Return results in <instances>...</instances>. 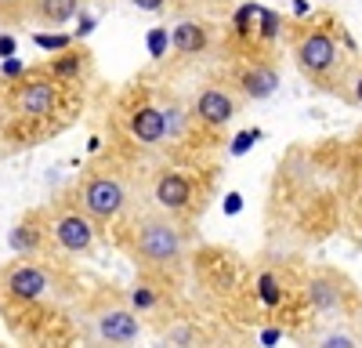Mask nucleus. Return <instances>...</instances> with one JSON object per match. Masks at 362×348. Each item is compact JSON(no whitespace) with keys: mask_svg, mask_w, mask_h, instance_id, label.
Segmentation results:
<instances>
[{"mask_svg":"<svg viewBox=\"0 0 362 348\" xmlns=\"http://www.w3.org/2000/svg\"><path fill=\"white\" fill-rule=\"evenodd\" d=\"M134 257L153 272H177L185 265V236L167 211L141 214L134 225Z\"/></svg>","mask_w":362,"mask_h":348,"instance_id":"1","label":"nucleus"},{"mask_svg":"<svg viewBox=\"0 0 362 348\" xmlns=\"http://www.w3.org/2000/svg\"><path fill=\"white\" fill-rule=\"evenodd\" d=\"M90 334L98 341H109V344H131L138 334H141V323H138V312L116 294H102L90 308Z\"/></svg>","mask_w":362,"mask_h":348,"instance_id":"2","label":"nucleus"},{"mask_svg":"<svg viewBox=\"0 0 362 348\" xmlns=\"http://www.w3.org/2000/svg\"><path fill=\"white\" fill-rule=\"evenodd\" d=\"M127 207V189L116 174H90L80 185V211L90 221H112Z\"/></svg>","mask_w":362,"mask_h":348,"instance_id":"3","label":"nucleus"},{"mask_svg":"<svg viewBox=\"0 0 362 348\" xmlns=\"http://www.w3.org/2000/svg\"><path fill=\"white\" fill-rule=\"evenodd\" d=\"M47 286H51L47 272L40 265H33V261H11L0 272V294L11 301H37Z\"/></svg>","mask_w":362,"mask_h":348,"instance_id":"4","label":"nucleus"},{"mask_svg":"<svg viewBox=\"0 0 362 348\" xmlns=\"http://www.w3.org/2000/svg\"><path fill=\"white\" fill-rule=\"evenodd\" d=\"M293 54H297L300 69L319 76V73H326L329 66L337 62V44H334V37H326L322 29H312V33H305L293 44Z\"/></svg>","mask_w":362,"mask_h":348,"instance_id":"5","label":"nucleus"},{"mask_svg":"<svg viewBox=\"0 0 362 348\" xmlns=\"http://www.w3.org/2000/svg\"><path fill=\"white\" fill-rule=\"evenodd\" d=\"M51 236L66 254H87L90 243H95V221H90L87 214H80V211L62 214V218H54Z\"/></svg>","mask_w":362,"mask_h":348,"instance_id":"6","label":"nucleus"},{"mask_svg":"<svg viewBox=\"0 0 362 348\" xmlns=\"http://www.w3.org/2000/svg\"><path fill=\"white\" fill-rule=\"evenodd\" d=\"M192 112H196V120H203L206 127H225L239 112V102H235L232 91H225V87H203Z\"/></svg>","mask_w":362,"mask_h":348,"instance_id":"7","label":"nucleus"},{"mask_svg":"<svg viewBox=\"0 0 362 348\" xmlns=\"http://www.w3.org/2000/svg\"><path fill=\"white\" fill-rule=\"evenodd\" d=\"M54 102H58L54 80H29L22 91L15 95V109H18L22 116H33V120H40V116H51V112H54Z\"/></svg>","mask_w":362,"mask_h":348,"instance_id":"8","label":"nucleus"},{"mask_svg":"<svg viewBox=\"0 0 362 348\" xmlns=\"http://www.w3.org/2000/svg\"><path fill=\"white\" fill-rule=\"evenodd\" d=\"M192 199V182L185 178V174H160V182H156V203L163 211H181L185 203Z\"/></svg>","mask_w":362,"mask_h":348,"instance_id":"9","label":"nucleus"},{"mask_svg":"<svg viewBox=\"0 0 362 348\" xmlns=\"http://www.w3.org/2000/svg\"><path fill=\"white\" fill-rule=\"evenodd\" d=\"M131 134H134L141 145H160L163 134H167L163 112H160L156 105H141V109H134V116H131Z\"/></svg>","mask_w":362,"mask_h":348,"instance_id":"10","label":"nucleus"},{"mask_svg":"<svg viewBox=\"0 0 362 348\" xmlns=\"http://www.w3.org/2000/svg\"><path fill=\"white\" fill-rule=\"evenodd\" d=\"M33 15L47 25H62L76 15V0H33Z\"/></svg>","mask_w":362,"mask_h":348,"instance_id":"11","label":"nucleus"},{"mask_svg":"<svg viewBox=\"0 0 362 348\" xmlns=\"http://www.w3.org/2000/svg\"><path fill=\"white\" fill-rule=\"evenodd\" d=\"M174 47L181 54H196L206 47V33H203V25L199 22H177L174 25Z\"/></svg>","mask_w":362,"mask_h":348,"instance_id":"12","label":"nucleus"},{"mask_svg":"<svg viewBox=\"0 0 362 348\" xmlns=\"http://www.w3.org/2000/svg\"><path fill=\"white\" fill-rule=\"evenodd\" d=\"M276 83H279L276 69H272V66H257V69H250V73L243 76V91H247L250 98H268L272 91H276Z\"/></svg>","mask_w":362,"mask_h":348,"instance_id":"13","label":"nucleus"},{"mask_svg":"<svg viewBox=\"0 0 362 348\" xmlns=\"http://www.w3.org/2000/svg\"><path fill=\"white\" fill-rule=\"evenodd\" d=\"M312 301H315V308L329 312V308H334V305L341 301V286H329V283L315 279V283H312Z\"/></svg>","mask_w":362,"mask_h":348,"instance_id":"14","label":"nucleus"},{"mask_svg":"<svg viewBox=\"0 0 362 348\" xmlns=\"http://www.w3.org/2000/svg\"><path fill=\"white\" fill-rule=\"evenodd\" d=\"M29 0H0V15H18Z\"/></svg>","mask_w":362,"mask_h":348,"instance_id":"15","label":"nucleus"},{"mask_svg":"<svg viewBox=\"0 0 362 348\" xmlns=\"http://www.w3.org/2000/svg\"><path fill=\"white\" fill-rule=\"evenodd\" d=\"M37 44H40V47H66V37H44V33H40Z\"/></svg>","mask_w":362,"mask_h":348,"instance_id":"16","label":"nucleus"},{"mask_svg":"<svg viewBox=\"0 0 362 348\" xmlns=\"http://www.w3.org/2000/svg\"><path fill=\"white\" fill-rule=\"evenodd\" d=\"M351 98H355V102L362 105V69H358V73L351 76Z\"/></svg>","mask_w":362,"mask_h":348,"instance_id":"17","label":"nucleus"},{"mask_svg":"<svg viewBox=\"0 0 362 348\" xmlns=\"http://www.w3.org/2000/svg\"><path fill=\"white\" fill-rule=\"evenodd\" d=\"M134 4H138L141 11H156V8H163V0H134Z\"/></svg>","mask_w":362,"mask_h":348,"instance_id":"18","label":"nucleus"}]
</instances>
